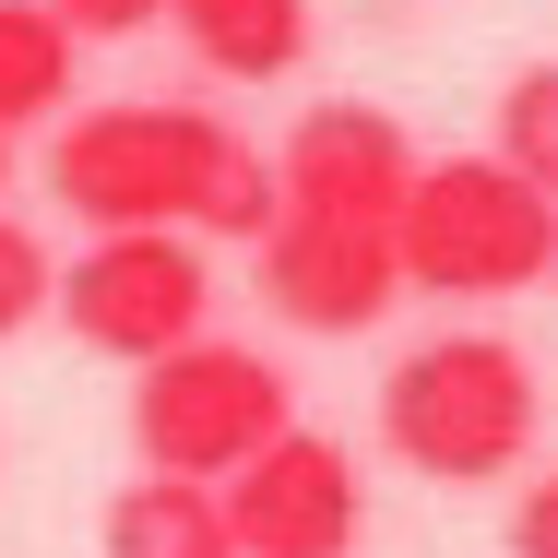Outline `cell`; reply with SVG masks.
I'll return each mask as SVG.
<instances>
[{
    "mask_svg": "<svg viewBox=\"0 0 558 558\" xmlns=\"http://www.w3.org/2000/svg\"><path fill=\"white\" fill-rule=\"evenodd\" d=\"M155 12L191 36V60L226 72V84H274V72L310 60V0H155Z\"/></svg>",
    "mask_w": 558,
    "mask_h": 558,
    "instance_id": "cell-9",
    "label": "cell"
},
{
    "mask_svg": "<svg viewBox=\"0 0 558 558\" xmlns=\"http://www.w3.org/2000/svg\"><path fill=\"white\" fill-rule=\"evenodd\" d=\"M72 108V24L48 0H0V143Z\"/></svg>",
    "mask_w": 558,
    "mask_h": 558,
    "instance_id": "cell-11",
    "label": "cell"
},
{
    "mask_svg": "<svg viewBox=\"0 0 558 558\" xmlns=\"http://www.w3.org/2000/svg\"><path fill=\"white\" fill-rule=\"evenodd\" d=\"M48 286H60V262H48V238H36V226H12V215H0V344H12V333H36V322H48Z\"/></svg>",
    "mask_w": 558,
    "mask_h": 558,
    "instance_id": "cell-13",
    "label": "cell"
},
{
    "mask_svg": "<svg viewBox=\"0 0 558 558\" xmlns=\"http://www.w3.org/2000/svg\"><path fill=\"white\" fill-rule=\"evenodd\" d=\"M274 428H298V380H286L262 344L191 333V344H167V356L131 368V451H143V475L226 487Z\"/></svg>",
    "mask_w": 558,
    "mask_h": 558,
    "instance_id": "cell-4",
    "label": "cell"
},
{
    "mask_svg": "<svg viewBox=\"0 0 558 558\" xmlns=\"http://www.w3.org/2000/svg\"><path fill=\"white\" fill-rule=\"evenodd\" d=\"M511 558H558V475L523 487V511H511Z\"/></svg>",
    "mask_w": 558,
    "mask_h": 558,
    "instance_id": "cell-15",
    "label": "cell"
},
{
    "mask_svg": "<svg viewBox=\"0 0 558 558\" xmlns=\"http://www.w3.org/2000/svg\"><path fill=\"white\" fill-rule=\"evenodd\" d=\"M487 155L558 203V60H523V72L499 84V143H487Z\"/></svg>",
    "mask_w": 558,
    "mask_h": 558,
    "instance_id": "cell-12",
    "label": "cell"
},
{
    "mask_svg": "<svg viewBox=\"0 0 558 558\" xmlns=\"http://www.w3.org/2000/svg\"><path fill=\"white\" fill-rule=\"evenodd\" d=\"M215 499H226V547L238 558H356V535H368L356 451L322 440V428H274Z\"/></svg>",
    "mask_w": 558,
    "mask_h": 558,
    "instance_id": "cell-6",
    "label": "cell"
},
{
    "mask_svg": "<svg viewBox=\"0 0 558 558\" xmlns=\"http://www.w3.org/2000/svg\"><path fill=\"white\" fill-rule=\"evenodd\" d=\"M48 191L72 226H179V238H262L274 226V155L226 131L191 96H119V108H60Z\"/></svg>",
    "mask_w": 558,
    "mask_h": 558,
    "instance_id": "cell-1",
    "label": "cell"
},
{
    "mask_svg": "<svg viewBox=\"0 0 558 558\" xmlns=\"http://www.w3.org/2000/svg\"><path fill=\"white\" fill-rule=\"evenodd\" d=\"M96 547L108 558H238L226 547V499L191 487V475H131L108 499V523H96Z\"/></svg>",
    "mask_w": 558,
    "mask_h": 558,
    "instance_id": "cell-10",
    "label": "cell"
},
{
    "mask_svg": "<svg viewBox=\"0 0 558 558\" xmlns=\"http://www.w3.org/2000/svg\"><path fill=\"white\" fill-rule=\"evenodd\" d=\"M416 179V131L368 96H322L274 143V215H322V226H392Z\"/></svg>",
    "mask_w": 558,
    "mask_h": 558,
    "instance_id": "cell-7",
    "label": "cell"
},
{
    "mask_svg": "<svg viewBox=\"0 0 558 558\" xmlns=\"http://www.w3.org/2000/svg\"><path fill=\"white\" fill-rule=\"evenodd\" d=\"M0 179H12V143H0Z\"/></svg>",
    "mask_w": 558,
    "mask_h": 558,
    "instance_id": "cell-16",
    "label": "cell"
},
{
    "mask_svg": "<svg viewBox=\"0 0 558 558\" xmlns=\"http://www.w3.org/2000/svg\"><path fill=\"white\" fill-rule=\"evenodd\" d=\"M558 262V203L499 155H416L392 203V274L416 298H523Z\"/></svg>",
    "mask_w": 558,
    "mask_h": 558,
    "instance_id": "cell-3",
    "label": "cell"
},
{
    "mask_svg": "<svg viewBox=\"0 0 558 558\" xmlns=\"http://www.w3.org/2000/svg\"><path fill=\"white\" fill-rule=\"evenodd\" d=\"M535 368L511 333H428L380 368V451L428 487H499L535 451Z\"/></svg>",
    "mask_w": 558,
    "mask_h": 558,
    "instance_id": "cell-2",
    "label": "cell"
},
{
    "mask_svg": "<svg viewBox=\"0 0 558 558\" xmlns=\"http://www.w3.org/2000/svg\"><path fill=\"white\" fill-rule=\"evenodd\" d=\"M262 262V310L286 322V333H368V322H392V298H404V274H392V226H322V215H274L250 238Z\"/></svg>",
    "mask_w": 558,
    "mask_h": 558,
    "instance_id": "cell-8",
    "label": "cell"
},
{
    "mask_svg": "<svg viewBox=\"0 0 558 558\" xmlns=\"http://www.w3.org/2000/svg\"><path fill=\"white\" fill-rule=\"evenodd\" d=\"M48 310L72 322V344L143 368V356H167V344H191L215 322V262L179 226H84V250L60 262Z\"/></svg>",
    "mask_w": 558,
    "mask_h": 558,
    "instance_id": "cell-5",
    "label": "cell"
},
{
    "mask_svg": "<svg viewBox=\"0 0 558 558\" xmlns=\"http://www.w3.org/2000/svg\"><path fill=\"white\" fill-rule=\"evenodd\" d=\"M60 24H72V48H96V36H143L155 24V0H48Z\"/></svg>",
    "mask_w": 558,
    "mask_h": 558,
    "instance_id": "cell-14",
    "label": "cell"
}]
</instances>
